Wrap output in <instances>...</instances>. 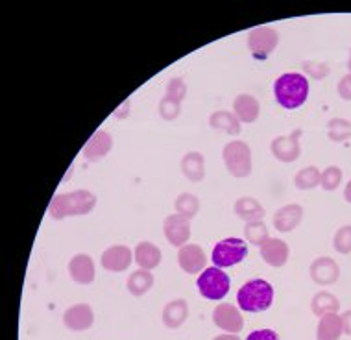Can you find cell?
<instances>
[{
  "instance_id": "obj_1",
  "label": "cell",
  "mask_w": 351,
  "mask_h": 340,
  "mask_svg": "<svg viewBox=\"0 0 351 340\" xmlns=\"http://www.w3.org/2000/svg\"><path fill=\"white\" fill-rule=\"evenodd\" d=\"M274 97L285 110H298L309 97V80L302 73L281 74L274 82Z\"/></svg>"
},
{
  "instance_id": "obj_2",
  "label": "cell",
  "mask_w": 351,
  "mask_h": 340,
  "mask_svg": "<svg viewBox=\"0 0 351 340\" xmlns=\"http://www.w3.org/2000/svg\"><path fill=\"white\" fill-rule=\"evenodd\" d=\"M97 207V196L91 191H73V193H63L56 195L49 206L50 217L54 220H63L67 217H80V215H89Z\"/></svg>"
},
{
  "instance_id": "obj_3",
  "label": "cell",
  "mask_w": 351,
  "mask_h": 340,
  "mask_svg": "<svg viewBox=\"0 0 351 340\" xmlns=\"http://www.w3.org/2000/svg\"><path fill=\"white\" fill-rule=\"evenodd\" d=\"M274 302V287L263 278L246 281L237 292V304L246 313H261L270 309Z\"/></svg>"
},
{
  "instance_id": "obj_4",
  "label": "cell",
  "mask_w": 351,
  "mask_h": 340,
  "mask_svg": "<svg viewBox=\"0 0 351 340\" xmlns=\"http://www.w3.org/2000/svg\"><path fill=\"white\" fill-rule=\"evenodd\" d=\"M222 159L228 172L237 180L252 174V148L244 141H231L222 150Z\"/></svg>"
},
{
  "instance_id": "obj_5",
  "label": "cell",
  "mask_w": 351,
  "mask_h": 340,
  "mask_svg": "<svg viewBox=\"0 0 351 340\" xmlns=\"http://www.w3.org/2000/svg\"><path fill=\"white\" fill-rule=\"evenodd\" d=\"M198 291L206 300H222L230 292V276L218 267L206 268L196 280Z\"/></svg>"
},
{
  "instance_id": "obj_6",
  "label": "cell",
  "mask_w": 351,
  "mask_h": 340,
  "mask_svg": "<svg viewBox=\"0 0 351 340\" xmlns=\"http://www.w3.org/2000/svg\"><path fill=\"white\" fill-rule=\"evenodd\" d=\"M246 255H248V246H246L243 239L228 237L215 244L211 254V261L215 267L226 268L244 261Z\"/></svg>"
},
{
  "instance_id": "obj_7",
  "label": "cell",
  "mask_w": 351,
  "mask_h": 340,
  "mask_svg": "<svg viewBox=\"0 0 351 340\" xmlns=\"http://www.w3.org/2000/svg\"><path fill=\"white\" fill-rule=\"evenodd\" d=\"M279 34L272 26H257L248 34V49L254 58L265 60L278 49Z\"/></svg>"
},
{
  "instance_id": "obj_8",
  "label": "cell",
  "mask_w": 351,
  "mask_h": 340,
  "mask_svg": "<svg viewBox=\"0 0 351 340\" xmlns=\"http://www.w3.org/2000/svg\"><path fill=\"white\" fill-rule=\"evenodd\" d=\"M300 137H302V130H296L289 135H279L272 141L270 150L272 156L281 163H294L300 156H302V146H300Z\"/></svg>"
},
{
  "instance_id": "obj_9",
  "label": "cell",
  "mask_w": 351,
  "mask_h": 340,
  "mask_svg": "<svg viewBox=\"0 0 351 340\" xmlns=\"http://www.w3.org/2000/svg\"><path fill=\"white\" fill-rule=\"evenodd\" d=\"M309 276L316 285H335L340 280L339 263L335 261L333 257H318V259L311 263Z\"/></svg>"
},
{
  "instance_id": "obj_10",
  "label": "cell",
  "mask_w": 351,
  "mask_h": 340,
  "mask_svg": "<svg viewBox=\"0 0 351 340\" xmlns=\"http://www.w3.org/2000/svg\"><path fill=\"white\" fill-rule=\"evenodd\" d=\"M163 233L169 244L182 248L191 239V220L182 215H169L163 222Z\"/></svg>"
},
{
  "instance_id": "obj_11",
  "label": "cell",
  "mask_w": 351,
  "mask_h": 340,
  "mask_svg": "<svg viewBox=\"0 0 351 340\" xmlns=\"http://www.w3.org/2000/svg\"><path fill=\"white\" fill-rule=\"evenodd\" d=\"M213 322L217 324L220 329H224L226 333L231 335H239L244 328V318L241 311L231 304H220L218 307H215Z\"/></svg>"
},
{
  "instance_id": "obj_12",
  "label": "cell",
  "mask_w": 351,
  "mask_h": 340,
  "mask_svg": "<svg viewBox=\"0 0 351 340\" xmlns=\"http://www.w3.org/2000/svg\"><path fill=\"white\" fill-rule=\"evenodd\" d=\"M261 259L274 268H281L289 261L291 248L289 244L281 241V239H267L265 243L259 246Z\"/></svg>"
},
{
  "instance_id": "obj_13",
  "label": "cell",
  "mask_w": 351,
  "mask_h": 340,
  "mask_svg": "<svg viewBox=\"0 0 351 340\" xmlns=\"http://www.w3.org/2000/svg\"><path fill=\"white\" fill-rule=\"evenodd\" d=\"M95 322V313L89 304H76L63 313V324L71 331H87Z\"/></svg>"
},
{
  "instance_id": "obj_14",
  "label": "cell",
  "mask_w": 351,
  "mask_h": 340,
  "mask_svg": "<svg viewBox=\"0 0 351 340\" xmlns=\"http://www.w3.org/2000/svg\"><path fill=\"white\" fill-rule=\"evenodd\" d=\"M178 263L185 274H202L206 270L207 257L198 244H185L178 252Z\"/></svg>"
},
{
  "instance_id": "obj_15",
  "label": "cell",
  "mask_w": 351,
  "mask_h": 340,
  "mask_svg": "<svg viewBox=\"0 0 351 340\" xmlns=\"http://www.w3.org/2000/svg\"><path fill=\"white\" fill-rule=\"evenodd\" d=\"M132 261H134V252L124 244L109 246L102 254V267L108 272H124L126 268H130Z\"/></svg>"
},
{
  "instance_id": "obj_16",
  "label": "cell",
  "mask_w": 351,
  "mask_h": 340,
  "mask_svg": "<svg viewBox=\"0 0 351 340\" xmlns=\"http://www.w3.org/2000/svg\"><path fill=\"white\" fill-rule=\"evenodd\" d=\"M303 207L300 204H287L274 215V228L279 233H291L302 224Z\"/></svg>"
},
{
  "instance_id": "obj_17",
  "label": "cell",
  "mask_w": 351,
  "mask_h": 340,
  "mask_svg": "<svg viewBox=\"0 0 351 340\" xmlns=\"http://www.w3.org/2000/svg\"><path fill=\"white\" fill-rule=\"evenodd\" d=\"M69 274L76 283L80 285H91L95 281V261L91 255L87 254H76L69 263Z\"/></svg>"
},
{
  "instance_id": "obj_18",
  "label": "cell",
  "mask_w": 351,
  "mask_h": 340,
  "mask_svg": "<svg viewBox=\"0 0 351 340\" xmlns=\"http://www.w3.org/2000/svg\"><path fill=\"white\" fill-rule=\"evenodd\" d=\"M111 148H113V137L106 130H98L91 139L85 143L84 158L95 163V161H100L102 158H106L111 152Z\"/></svg>"
},
{
  "instance_id": "obj_19",
  "label": "cell",
  "mask_w": 351,
  "mask_h": 340,
  "mask_svg": "<svg viewBox=\"0 0 351 340\" xmlns=\"http://www.w3.org/2000/svg\"><path fill=\"white\" fill-rule=\"evenodd\" d=\"M163 324L169 329H180L189 318V304L183 298H176L163 307Z\"/></svg>"
},
{
  "instance_id": "obj_20",
  "label": "cell",
  "mask_w": 351,
  "mask_h": 340,
  "mask_svg": "<svg viewBox=\"0 0 351 340\" xmlns=\"http://www.w3.org/2000/svg\"><path fill=\"white\" fill-rule=\"evenodd\" d=\"M233 113L241 122L252 124L259 119L261 113V104L259 100L252 95H239L233 100Z\"/></svg>"
},
{
  "instance_id": "obj_21",
  "label": "cell",
  "mask_w": 351,
  "mask_h": 340,
  "mask_svg": "<svg viewBox=\"0 0 351 340\" xmlns=\"http://www.w3.org/2000/svg\"><path fill=\"white\" fill-rule=\"evenodd\" d=\"M235 215L241 220H244L246 224L248 222H259V220L265 219V215H267V209L263 207L259 200H255L252 196H243V198H239L235 202Z\"/></svg>"
},
{
  "instance_id": "obj_22",
  "label": "cell",
  "mask_w": 351,
  "mask_h": 340,
  "mask_svg": "<svg viewBox=\"0 0 351 340\" xmlns=\"http://www.w3.org/2000/svg\"><path fill=\"white\" fill-rule=\"evenodd\" d=\"M182 172L189 182L198 183L206 178V158L200 152H189L182 159Z\"/></svg>"
},
{
  "instance_id": "obj_23",
  "label": "cell",
  "mask_w": 351,
  "mask_h": 340,
  "mask_svg": "<svg viewBox=\"0 0 351 340\" xmlns=\"http://www.w3.org/2000/svg\"><path fill=\"white\" fill-rule=\"evenodd\" d=\"M134 257L139 268H145V270H152V268L159 267V263L163 259L161 250L154 243H148V241H143V243L135 246Z\"/></svg>"
},
{
  "instance_id": "obj_24",
  "label": "cell",
  "mask_w": 351,
  "mask_h": 340,
  "mask_svg": "<svg viewBox=\"0 0 351 340\" xmlns=\"http://www.w3.org/2000/svg\"><path fill=\"white\" fill-rule=\"evenodd\" d=\"M342 335L344 331H342V320L339 313H329L318 320L316 340H339Z\"/></svg>"
},
{
  "instance_id": "obj_25",
  "label": "cell",
  "mask_w": 351,
  "mask_h": 340,
  "mask_svg": "<svg viewBox=\"0 0 351 340\" xmlns=\"http://www.w3.org/2000/svg\"><path fill=\"white\" fill-rule=\"evenodd\" d=\"M241 124L243 122L239 121L235 117V113H231V111L220 110L211 113L209 117V126L213 130H218V132H226L228 135H239L241 134Z\"/></svg>"
},
{
  "instance_id": "obj_26",
  "label": "cell",
  "mask_w": 351,
  "mask_h": 340,
  "mask_svg": "<svg viewBox=\"0 0 351 340\" xmlns=\"http://www.w3.org/2000/svg\"><path fill=\"white\" fill-rule=\"evenodd\" d=\"M152 287H154V276H152L150 270H145V268H139V270L130 274L126 281L128 292L135 298L145 296Z\"/></svg>"
},
{
  "instance_id": "obj_27",
  "label": "cell",
  "mask_w": 351,
  "mask_h": 340,
  "mask_svg": "<svg viewBox=\"0 0 351 340\" xmlns=\"http://www.w3.org/2000/svg\"><path fill=\"white\" fill-rule=\"evenodd\" d=\"M311 311L313 315L322 318L324 315H329V313H339L340 311V300L335 294L327 291L316 292L313 302H311Z\"/></svg>"
},
{
  "instance_id": "obj_28",
  "label": "cell",
  "mask_w": 351,
  "mask_h": 340,
  "mask_svg": "<svg viewBox=\"0 0 351 340\" xmlns=\"http://www.w3.org/2000/svg\"><path fill=\"white\" fill-rule=\"evenodd\" d=\"M322 172L318 170V167H303L302 170H298V174L294 176V185L300 191H311L320 185Z\"/></svg>"
},
{
  "instance_id": "obj_29",
  "label": "cell",
  "mask_w": 351,
  "mask_h": 340,
  "mask_svg": "<svg viewBox=\"0 0 351 340\" xmlns=\"http://www.w3.org/2000/svg\"><path fill=\"white\" fill-rule=\"evenodd\" d=\"M174 206L176 212L189 220L194 219L198 215V211H200V200L194 195H191V193H182V195L176 198Z\"/></svg>"
},
{
  "instance_id": "obj_30",
  "label": "cell",
  "mask_w": 351,
  "mask_h": 340,
  "mask_svg": "<svg viewBox=\"0 0 351 340\" xmlns=\"http://www.w3.org/2000/svg\"><path fill=\"white\" fill-rule=\"evenodd\" d=\"M327 137L333 143L351 139V122L348 119H331L327 122Z\"/></svg>"
},
{
  "instance_id": "obj_31",
  "label": "cell",
  "mask_w": 351,
  "mask_h": 340,
  "mask_svg": "<svg viewBox=\"0 0 351 340\" xmlns=\"http://www.w3.org/2000/svg\"><path fill=\"white\" fill-rule=\"evenodd\" d=\"M244 237L248 239V243L255 244V246H261L268 237V228L267 224L259 220V222H248L244 226Z\"/></svg>"
},
{
  "instance_id": "obj_32",
  "label": "cell",
  "mask_w": 351,
  "mask_h": 340,
  "mask_svg": "<svg viewBox=\"0 0 351 340\" xmlns=\"http://www.w3.org/2000/svg\"><path fill=\"white\" fill-rule=\"evenodd\" d=\"M342 183V169L337 165H329L324 172H322L320 185L324 191H337Z\"/></svg>"
},
{
  "instance_id": "obj_33",
  "label": "cell",
  "mask_w": 351,
  "mask_h": 340,
  "mask_svg": "<svg viewBox=\"0 0 351 340\" xmlns=\"http://www.w3.org/2000/svg\"><path fill=\"white\" fill-rule=\"evenodd\" d=\"M182 113V102H178L174 98H170L165 95L163 100L159 102V117L167 122L176 121Z\"/></svg>"
},
{
  "instance_id": "obj_34",
  "label": "cell",
  "mask_w": 351,
  "mask_h": 340,
  "mask_svg": "<svg viewBox=\"0 0 351 340\" xmlns=\"http://www.w3.org/2000/svg\"><path fill=\"white\" fill-rule=\"evenodd\" d=\"M333 248L337 250V254H351V224H346L337 230L333 237Z\"/></svg>"
},
{
  "instance_id": "obj_35",
  "label": "cell",
  "mask_w": 351,
  "mask_h": 340,
  "mask_svg": "<svg viewBox=\"0 0 351 340\" xmlns=\"http://www.w3.org/2000/svg\"><path fill=\"white\" fill-rule=\"evenodd\" d=\"M303 67V73L307 74V76H311L313 80H326L327 76H329V73H331V69H329V65H327L326 61H313V60H307L303 61L302 63Z\"/></svg>"
},
{
  "instance_id": "obj_36",
  "label": "cell",
  "mask_w": 351,
  "mask_h": 340,
  "mask_svg": "<svg viewBox=\"0 0 351 340\" xmlns=\"http://www.w3.org/2000/svg\"><path fill=\"white\" fill-rule=\"evenodd\" d=\"M187 84L183 78H170L167 84V97L174 98L178 102H182L183 98L187 97Z\"/></svg>"
},
{
  "instance_id": "obj_37",
  "label": "cell",
  "mask_w": 351,
  "mask_h": 340,
  "mask_svg": "<svg viewBox=\"0 0 351 340\" xmlns=\"http://www.w3.org/2000/svg\"><path fill=\"white\" fill-rule=\"evenodd\" d=\"M337 91H339V97L342 98V100H348V102H351V73L346 74L344 78L340 80Z\"/></svg>"
},
{
  "instance_id": "obj_38",
  "label": "cell",
  "mask_w": 351,
  "mask_h": 340,
  "mask_svg": "<svg viewBox=\"0 0 351 340\" xmlns=\"http://www.w3.org/2000/svg\"><path fill=\"white\" fill-rule=\"evenodd\" d=\"M246 340H281V339H279V335L276 333L274 329H257V331H252Z\"/></svg>"
},
{
  "instance_id": "obj_39",
  "label": "cell",
  "mask_w": 351,
  "mask_h": 340,
  "mask_svg": "<svg viewBox=\"0 0 351 340\" xmlns=\"http://www.w3.org/2000/svg\"><path fill=\"white\" fill-rule=\"evenodd\" d=\"M340 320H342V331H344V335L351 337V309L342 313V315H340Z\"/></svg>"
},
{
  "instance_id": "obj_40",
  "label": "cell",
  "mask_w": 351,
  "mask_h": 340,
  "mask_svg": "<svg viewBox=\"0 0 351 340\" xmlns=\"http://www.w3.org/2000/svg\"><path fill=\"white\" fill-rule=\"evenodd\" d=\"M130 106H132V102H130V100H126V102L122 104L121 110L115 111V117H117V119H124V117L128 115V111H130Z\"/></svg>"
},
{
  "instance_id": "obj_41",
  "label": "cell",
  "mask_w": 351,
  "mask_h": 340,
  "mask_svg": "<svg viewBox=\"0 0 351 340\" xmlns=\"http://www.w3.org/2000/svg\"><path fill=\"white\" fill-rule=\"evenodd\" d=\"M213 340H241L237 335H231V333H226V335H218V337H215Z\"/></svg>"
},
{
  "instance_id": "obj_42",
  "label": "cell",
  "mask_w": 351,
  "mask_h": 340,
  "mask_svg": "<svg viewBox=\"0 0 351 340\" xmlns=\"http://www.w3.org/2000/svg\"><path fill=\"white\" fill-rule=\"evenodd\" d=\"M344 200L348 202V204H351V180L348 182V185H346L344 189Z\"/></svg>"
},
{
  "instance_id": "obj_43",
  "label": "cell",
  "mask_w": 351,
  "mask_h": 340,
  "mask_svg": "<svg viewBox=\"0 0 351 340\" xmlns=\"http://www.w3.org/2000/svg\"><path fill=\"white\" fill-rule=\"evenodd\" d=\"M348 69H350V73H351V52H350V61H348Z\"/></svg>"
}]
</instances>
